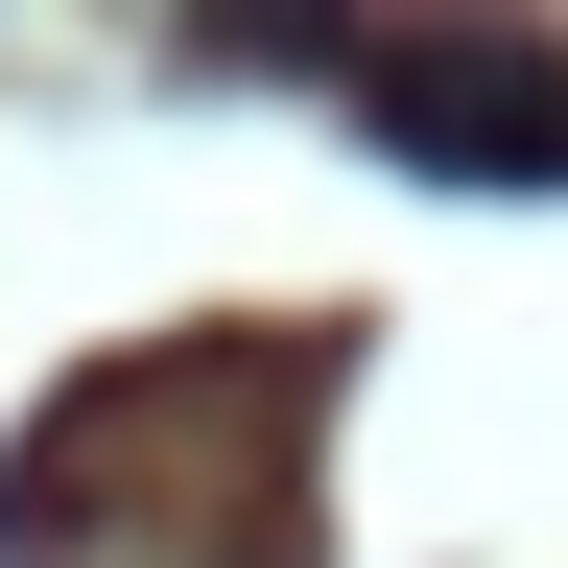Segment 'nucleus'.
Wrapping results in <instances>:
<instances>
[{
    "instance_id": "obj_1",
    "label": "nucleus",
    "mask_w": 568,
    "mask_h": 568,
    "mask_svg": "<svg viewBox=\"0 0 568 568\" xmlns=\"http://www.w3.org/2000/svg\"><path fill=\"white\" fill-rule=\"evenodd\" d=\"M237 71H332L379 119V166H426V190H568V48H521V24H426V48L237 24Z\"/></svg>"
}]
</instances>
